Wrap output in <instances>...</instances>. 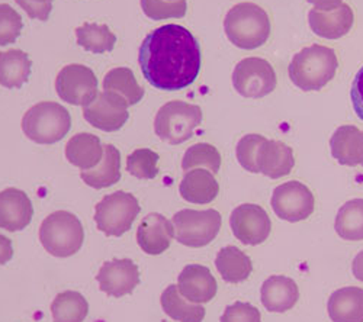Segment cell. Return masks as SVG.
Returning <instances> with one entry per match:
<instances>
[{
	"mask_svg": "<svg viewBox=\"0 0 363 322\" xmlns=\"http://www.w3.org/2000/svg\"><path fill=\"white\" fill-rule=\"evenodd\" d=\"M272 208L281 219L299 222L314 212V196L306 185L295 180L286 182L274 190Z\"/></svg>",
	"mask_w": 363,
	"mask_h": 322,
	"instance_id": "12",
	"label": "cell"
},
{
	"mask_svg": "<svg viewBox=\"0 0 363 322\" xmlns=\"http://www.w3.org/2000/svg\"><path fill=\"white\" fill-rule=\"evenodd\" d=\"M353 109L357 115V118L363 121V67L357 71L353 83H352V92H350Z\"/></svg>",
	"mask_w": 363,
	"mask_h": 322,
	"instance_id": "40",
	"label": "cell"
},
{
	"mask_svg": "<svg viewBox=\"0 0 363 322\" xmlns=\"http://www.w3.org/2000/svg\"><path fill=\"white\" fill-rule=\"evenodd\" d=\"M162 308L167 316L179 322H202L205 309L202 305L189 304L180 295L177 284H170L160 298Z\"/></svg>",
	"mask_w": 363,
	"mask_h": 322,
	"instance_id": "28",
	"label": "cell"
},
{
	"mask_svg": "<svg viewBox=\"0 0 363 322\" xmlns=\"http://www.w3.org/2000/svg\"><path fill=\"white\" fill-rule=\"evenodd\" d=\"M82 180L94 189H105L121 179V156L119 151L113 147L112 144L104 145V157L101 163L90 168L83 170L80 173Z\"/></svg>",
	"mask_w": 363,
	"mask_h": 322,
	"instance_id": "25",
	"label": "cell"
},
{
	"mask_svg": "<svg viewBox=\"0 0 363 322\" xmlns=\"http://www.w3.org/2000/svg\"><path fill=\"white\" fill-rule=\"evenodd\" d=\"M66 157L82 171L90 170L101 163L104 157V145L94 134H76L66 145Z\"/></svg>",
	"mask_w": 363,
	"mask_h": 322,
	"instance_id": "24",
	"label": "cell"
},
{
	"mask_svg": "<svg viewBox=\"0 0 363 322\" xmlns=\"http://www.w3.org/2000/svg\"><path fill=\"white\" fill-rule=\"evenodd\" d=\"M295 160L292 150L282 141L266 139L260 144L257 153V168L259 173L270 179H279L288 176L294 168Z\"/></svg>",
	"mask_w": 363,
	"mask_h": 322,
	"instance_id": "18",
	"label": "cell"
},
{
	"mask_svg": "<svg viewBox=\"0 0 363 322\" xmlns=\"http://www.w3.org/2000/svg\"><path fill=\"white\" fill-rule=\"evenodd\" d=\"M362 164H363V163H362Z\"/></svg>",
	"mask_w": 363,
	"mask_h": 322,
	"instance_id": "45",
	"label": "cell"
},
{
	"mask_svg": "<svg viewBox=\"0 0 363 322\" xmlns=\"http://www.w3.org/2000/svg\"><path fill=\"white\" fill-rule=\"evenodd\" d=\"M138 214L140 205L135 196L119 190L104 196L96 205L95 221L98 229L106 236L121 237L130 231Z\"/></svg>",
	"mask_w": 363,
	"mask_h": 322,
	"instance_id": "8",
	"label": "cell"
},
{
	"mask_svg": "<svg viewBox=\"0 0 363 322\" xmlns=\"http://www.w3.org/2000/svg\"><path fill=\"white\" fill-rule=\"evenodd\" d=\"M180 295L192 304H206L217 294V280L209 269L201 265H189L180 272L177 279Z\"/></svg>",
	"mask_w": 363,
	"mask_h": 322,
	"instance_id": "15",
	"label": "cell"
},
{
	"mask_svg": "<svg viewBox=\"0 0 363 322\" xmlns=\"http://www.w3.org/2000/svg\"><path fill=\"white\" fill-rule=\"evenodd\" d=\"M15 2L28 13L29 18L40 21H47L52 8V0H15Z\"/></svg>",
	"mask_w": 363,
	"mask_h": 322,
	"instance_id": "39",
	"label": "cell"
},
{
	"mask_svg": "<svg viewBox=\"0 0 363 322\" xmlns=\"http://www.w3.org/2000/svg\"><path fill=\"white\" fill-rule=\"evenodd\" d=\"M83 240L82 222L67 211L52 212L41 224L40 241L54 257L66 258L76 254L82 248Z\"/></svg>",
	"mask_w": 363,
	"mask_h": 322,
	"instance_id": "5",
	"label": "cell"
},
{
	"mask_svg": "<svg viewBox=\"0 0 363 322\" xmlns=\"http://www.w3.org/2000/svg\"><path fill=\"white\" fill-rule=\"evenodd\" d=\"M55 92L66 103L86 106L98 96L96 76L86 66L69 64L57 74Z\"/></svg>",
	"mask_w": 363,
	"mask_h": 322,
	"instance_id": "10",
	"label": "cell"
},
{
	"mask_svg": "<svg viewBox=\"0 0 363 322\" xmlns=\"http://www.w3.org/2000/svg\"><path fill=\"white\" fill-rule=\"evenodd\" d=\"M33 212V203L25 192L13 188L0 192V228L21 231L31 222Z\"/></svg>",
	"mask_w": 363,
	"mask_h": 322,
	"instance_id": "17",
	"label": "cell"
},
{
	"mask_svg": "<svg viewBox=\"0 0 363 322\" xmlns=\"http://www.w3.org/2000/svg\"><path fill=\"white\" fill-rule=\"evenodd\" d=\"M202 122V110L196 105L172 100L163 105L155 120V131L163 141L177 145L192 138Z\"/></svg>",
	"mask_w": 363,
	"mask_h": 322,
	"instance_id": "6",
	"label": "cell"
},
{
	"mask_svg": "<svg viewBox=\"0 0 363 322\" xmlns=\"http://www.w3.org/2000/svg\"><path fill=\"white\" fill-rule=\"evenodd\" d=\"M172 2H173V0H172Z\"/></svg>",
	"mask_w": 363,
	"mask_h": 322,
	"instance_id": "44",
	"label": "cell"
},
{
	"mask_svg": "<svg viewBox=\"0 0 363 322\" xmlns=\"http://www.w3.org/2000/svg\"><path fill=\"white\" fill-rule=\"evenodd\" d=\"M336 52L328 47L311 45L294 55L289 64L292 83L304 92L321 91L337 70Z\"/></svg>",
	"mask_w": 363,
	"mask_h": 322,
	"instance_id": "2",
	"label": "cell"
},
{
	"mask_svg": "<svg viewBox=\"0 0 363 322\" xmlns=\"http://www.w3.org/2000/svg\"><path fill=\"white\" fill-rule=\"evenodd\" d=\"M96 280L104 294L119 298L131 294L140 283L138 269L130 258H115L101 268Z\"/></svg>",
	"mask_w": 363,
	"mask_h": 322,
	"instance_id": "14",
	"label": "cell"
},
{
	"mask_svg": "<svg viewBox=\"0 0 363 322\" xmlns=\"http://www.w3.org/2000/svg\"><path fill=\"white\" fill-rule=\"evenodd\" d=\"M308 4L314 5V9L321 12H330L340 8L343 0H307Z\"/></svg>",
	"mask_w": 363,
	"mask_h": 322,
	"instance_id": "41",
	"label": "cell"
},
{
	"mask_svg": "<svg viewBox=\"0 0 363 322\" xmlns=\"http://www.w3.org/2000/svg\"><path fill=\"white\" fill-rule=\"evenodd\" d=\"M87 312V301L79 292L73 290H66L57 295L51 305L54 322H83Z\"/></svg>",
	"mask_w": 363,
	"mask_h": 322,
	"instance_id": "31",
	"label": "cell"
},
{
	"mask_svg": "<svg viewBox=\"0 0 363 322\" xmlns=\"http://www.w3.org/2000/svg\"><path fill=\"white\" fill-rule=\"evenodd\" d=\"M262 304L270 312H286L295 306L299 299L296 283L286 276H272L260 290Z\"/></svg>",
	"mask_w": 363,
	"mask_h": 322,
	"instance_id": "20",
	"label": "cell"
},
{
	"mask_svg": "<svg viewBox=\"0 0 363 322\" xmlns=\"http://www.w3.org/2000/svg\"><path fill=\"white\" fill-rule=\"evenodd\" d=\"M13 255L11 240L0 234V265H5Z\"/></svg>",
	"mask_w": 363,
	"mask_h": 322,
	"instance_id": "42",
	"label": "cell"
},
{
	"mask_svg": "<svg viewBox=\"0 0 363 322\" xmlns=\"http://www.w3.org/2000/svg\"><path fill=\"white\" fill-rule=\"evenodd\" d=\"M145 16L155 21L182 18L186 13V0H140Z\"/></svg>",
	"mask_w": 363,
	"mask_h": 322,
	"instance_id": "35",
	"label": "cell"
},
{
	"mask_svg": "<svg viewBox=\"0 0 363 322\" xmlns=\"http://www.w3.org/2000/svg\"><path fill=\"white\" fill-rule=\"evenodd\" d=\"M174 238L186 247H205L213 241L221 228V215L216 209H184L173 215Z\"/></svg>",
	"mask_w": 363,
	"mask_h": 322,
	"instance_id": "7",
	"label": "cell"
},
{
	"mask_svg": "<svg viewBox=\"0 0 363 322\" xmlns=\"http://www.w3.org/2000/svg\"><path fill=\"white\" fill-rule=\"evenodd\" d=\"M31 73V62L28 54L21 50L0 52V84L13 89L21 87Z\"/></svg>",
	"mask_w": 363,
	"mask_h": 322,
	"instance_id": "27",
	"label": "cell"
},
{
	"mask_svg": "<svg viewBox=\"0 0 363 322\" xmlns=\"http://www.w3.org/2000/svg\"><path fill=\"white\" fill-rule=\"evenodd\" d=\"M128 102L121 95L104 91L83 106V118L101 131L113 132L128 121Z\"/></svg>",
	"mask_w": 363,
	"mask_h": 322,
	"instance_id": "11",
	"label": "cell"
},
{
	"mask_svg": "<svg viewBox=\"0 0 363 322\" xmlns=\"http://www.w3.org/2000/svg\"><path fill=\"white\" fill-rule=\"evenodd\" d=\"M264 137L257 134H249L241 138L235 147V156L241 167L250 173H259L257 168V153Z\"/></svg>",
	"mask_w": 363,
	"mask_h": 322,
	"instance_id": "36",
	"label": "cell"
},
{
	"mask_svg": "<svg viewBox=\"0 0 363 322\" xmlns=\"http://www.w3.org/2000/svg\"><path fill=\"white\" fill-rule=\"evenodd\" d=\"M104 91L113 92L123 96L130 106L138 103L143 96V87L137 83L134 73L127 67L112 69L104 79Z\"/></svg>",
	"mask_w": 363,
	"mask_h": 322,
	"instance_id": "30",
	"label": "cell"
},
{
	"mask_svg": "<svg viewBox=\"0 0 363 322\" xmlns=\"http://www.w3.org/2000/svg\"><path fill=\"white\" fill-rule=\"evenodd\" d=\"M69 110L55 102H41L29 108L22 118V131L37 144H54L70 131Z\"/></svg>",
	"mask_w": 363,
	"mask_h": 322,
	"instance_id": "4",
	"label": "cell"
},
{
	"mask_svg": "<svg viewBox=\"0 0 363 322\" xmlns=\"http://www.w3.org/2000/svg\"><path fill=\"white\" fill-rule=\"evenodd\" d=\"M179 192L180 196L189 203L206 205L217 197L220 186L214 178V173L205 168H195L185 173Z\"/></svg>",
	"mask_w": 363,
	"mask_h": 322,
	"instance_id": "21",
	"label": "cell"
},
{
	"mask_svg": "<svg viewBox=\"0 0 363 322\" xmlns=\"http://www.w3.org/2000/svg\"><path fill=\"white\" fill-rule=\"evenodd\" d=\"M145 80L162 91H179L194 83L201 69V50L186 28L164 25L150 33L138 51Z\"/></svg>",
	"mask_w": 363,
	"mask_h": 322,
	"instance_id": "1",
	"label": "cell"
},
{
	"mask_svg": "<svg viewBox=\"0 0 363 322\" xmlns=\"http://www.w3.org/2000/svg\"><path fill=\"white\" fill-rule=\"evenodd\" d=\"M77 44L86 51L104 54L111 51L116 42V37L106 25L84 23L76 29Z\"/></svg>",
	"mask_w": 363,
	"mask_h": 322,
	"instance_id": "32",
	"label": "cell"
},
{
	"mask_svg": "<svg viewBox=\"0 0 363 322\" xmlns=\"http://www.w3.org/2000/svg\"><path fill=\"white\" fill-rule=\"evenodd\" d=\"M331 156L340 164L354 167L363 163V132L353 125L336 130L330 139Z\"/></svg>",
	"mask_w": 363,
	"mask_h": 322,
	"instance_id": "23",
	"label": "cell"
},
{
	"mask_svg": "<svg viewBox=\"0 0 363 322\" xmlns=\"http://www.w3.org/2000/svg\"><path fill=\"white\" fill-rule=\"evenodd\" d=\"M233 86L241 96L260 99L275 91L277 73L262 58H245L233 71Z\"/></svg>",
	"mask_w": 363,
	"mask_h": 322,
	"instance_id": "9",
	"label": "cell"
},
{
	"mask_svg": "<svg viewBox=\"0 0 363 322\" xmlns=\"http://www.w3.org/2000/svg\"><path fill=\"white\" fill-rule=\"evenodd\" d=\"M227 38L238 48L255 50L263 45L270 35L267 13L255 4H238L224 19Z\"/></svg>",
	"mask_w": 363,
	"mask_h": 322,
	"instance_id": "3",
	"label": "cell"
},
{
	"mask_svg": "<svg viewBox=\"0 0 363 322\" xmlns=\"http://www.w3.org/2000/svg\"><path fill=\"white\" fill-rule=\"evenodd\" d=\"M216 266L227 283L245 282L253 270L250 257L233 246L224 247L218 251Z\"/></svg>",
	"mask_w": 363,
	"mask_h": 322,
	"instance_id": "26",
	"label": "cell"
},
{
	"mask_svg": "<svg viewBox=\"0 0 363 322\" xmlns=\"http://www.w3.org/2000/svg\"><path fill=\"white\" fill-rule=\"evenodd\" d=\"M352 269H353L354 277H356L357 280L363 282V251H360V253L354 257Z\"/></svg>",
	"mask_w": 363,
	"mask_h": 322,
	"instance_id": "43",
	"label": "cell"
},
{
	"mask_svg": "<svg viewBox=\"0 0 363 322\" xmlns=\"http://www.w3.org/2000/svg\"><path fill=\"white\" fill-rule=\"evenodd\" d=\"M195 167H206L211 173H218L221 167V156L214 145L201 142L186 150L184 160H182V168L189 171Z\"/></svg>",
	"mask_w": 363,
	"mask_h": 322,
	"instance_id": "33",
	"label": "cell"
},
{
	"mask_svg": "<svg viewBox=\"0 0 363 322\" xmlns=\"http://www.w3.org/2000/svg\"><path fill=\"white\" fill-rule=\"evenodd\" d=\"M230 226L240 243L259 246L267 240L272 222L266 211L259 205L245 203L231 212Z\"/></svg>",
	"mask_w": 363,
	"mask_h": 322,
	"instance_id": "13",
	"label": "cell"
},
{
	"mask_svg": "<svg viewBox=\"0 0 363 322\" xmlns=\"http://www.w3.org/2000/svg\"><path fill=\"white\" fill-rule=\"evenodd\" d=\"M22 29L21 15L6 4H0V45L13 44Z\"/></svg>",
	"mask_w": 363,
	"mask_h": 322,
	"instance_id": "37",
	"label": "cell"
},
{
	"mask_svg": "<svg viewBox=\"0 0 363 322\" xmlns=\"http://www.w3.org/2000/svg\"><path fill=\"white\" fill-rule=\"evenodd\" d=\"M335 228L343 240H363V199H353L343 205L337 212Z\"/></svg>",
	"mask_w": 363,
	"mask_h": 322,
	"instance_id": "29",
	"label": "cell"
},
{
	"mask_svg": "<svg viewBox=\"0 0 363 322\" xmlns=\"http://www.w3.org/2000/svg\"><path fill=\"white\" fill-rule=\"evenodd\" d=\"M220 322H262V316L252 304L235 302L225 308Z\"/></svg>",
	"mask_w": 363,
	"mask_h": 322,
	"instance_id": "38",
	"label": "cell"
},
{
	"mask_svg": "<svg viewBox=\"0 0 363 322\" xmlns=\"http://www.w3.org/2000/svg\"><path fill=\"white\" fill-rule=\"evenodd\" d=\"M308 21L311 29L318 37L327 40H337L345 37L352 29L353 11L349 5L345 4H342L340 8L330 12L313 9L310 11Z\"/></svg>",
	"mask_w": 363,
	"mask_h": 322,
	"instance_id": "19",
	"label": "cell"
},
{
	"mask_svg": "<svg viewBox=\"0 0 363 322\" xmlns=\"http://www.w3.org/2000/svg\"><path fill=\"white\" fill-rule=\"evenodd\" d=\"M159 154L148 149H138L127 159V171L137 179H155L157 170Z\"/></svg>",
	"mask_w": 363,
	"mask_h": 322,
	"instance_id": "34",
	"label": "cell"
},
{
	"mask_svg": "<svg viewBox=\"0 0 363 322\" xmlns=\"http://www.w3.org/2000/svg\"><path fill=\"white\" fill-rule=\"evenodd\" d=\"M327 311L333 322H363V289L349 286L336 290Z\"/></svg>",
	"mask_w": 363,
	"mask_h": 322,
	"instance_id": "22",
	"label": "cell"
},
{
	"mask_svg": "<svg viewBox=\"0 0 363 322\" xmlns=\"http://www.w3.org/2000/svg\"><path fill=\"white\" fill-rule=\"evenodd\" d=\"M173 237V224L160 214H148L137 229V243L150 255H159L166 251Z\"/></svg>",
	"mask_w": 363,
	"mask_h": 322,
	"instance_id": "16",
	"label": "cell"
}]
</instances>
